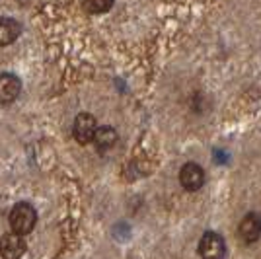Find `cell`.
Wrapping results in <instances>:
<instances>
[{"label": "cell", "mask_w": 261, "mask_h": 259, "mask_svg": "<svg viewBox=\"0 0 261 259\" xmlns=\"http://www.w3.org/2000/svg\"><path fill=\"white\" fill-rule=\"evenodd\" d=\"M35 224H37V211L32 203L22 201L10 211V226L14 234L25 236L35 228Z\"/></svg>", "instance_id": "1"}, {"label": "cell", "mask_w": 261, "mask_h": 259, "mask_svg": "<svg viewBox=\"0 0 261 259\" xmlns=\"http://www.w3.org/2000/svg\"><path fill=\"white\" fill-rule=\"evenodd\" d=\"M197 251H199L201 259H224L226 257V242L218 232L208 230L199 240Z\"/></svg>", "instance_id": "2"}, {"label": "cell", "mask_w": 261, "mask_h": 259, "mask_svg": "<svg viewBox=\"0 0 261 259\" xmlns=\"http://www.w3.org/2000/svg\"><path fill=\"white\" fill-rule=\"evenodd\" d=\"M205 179H207L205 170L197 162L184 164L181 170H179V184H181V187H184L185 191H189V193L199 191V189L205 185Z\"/></svg>", "instance_id": "3"}, {"label": "cell", "mask_w": 261, "mask_h": 259, "mask_svg": "<svg viewBox=\"0 0 261 259\" xmlns=\"http://www.w3.org/2000/svg\"><path fill=\"white\" fill-rule=\"evenodd\" d=\"M98 121L90 113H78L72 125V135L76 139L78 144H90L94 142V137L98 133Z\"/></svg>", "instance_id": "4"}, {"label": "cell", "mask_w": 261, "mask_h": 259, "mask_svg": "<svg viewBox=\"0 0 261 259\" xmlns=\"http://www.w3.org/2000/svg\"><path fill=\"white\" fill-rule=\"evenodd\" d=\"M28 249V244L23 236H18V234H4L2 240H0V255L2 259H20L25 253Z\"/></svg>", "instance_id": "5"}, {"label": "cell", "mask_w": 261, "mask_h": 259, "mask_svg": "<svg viewBox=\"0 0 261 259\" xmlns=\"http://www.w3.org/2000/svg\"><path fill=\"white\" fill-rule=\"evenodd\" d=\"M238 234L246 244H255L261 238V216L257 213H248L240 220Z\"/></svg>", "instance_id": "6"}, {"label": "cell", "mask_w": 261, "mask_h": 259, "mask_svg": "<svg viewBox=\"0 0 261 259\" xmlns=\"http://www.w3.org/2000/svg\"><path fill=\"white\" fill-rule=\"evenodd\" d=\"M22 92V80L12 72H0V103L16 101Z\"/></svg>", "instance_id": "7"}, {"label": "cell", "mask_w": 261, "mask_h": 259, "mask_svg": "<svg viewBox=\"0 0 261 259\" xmlns=\"http://www.w3.org/2000/svg\"><path fill=\"white\" fill-rule=\"evenodd\" d=\"M22 35V23L14 18H0V47L14 43Z\"/></svg>", "instance_id": "8"}, {"label": "cell", "mask_w": 261, "mask_h": 259, "mask_svg": "<svg viewBox=\"0 0 261 259\" xmlns=\"http://www.w3.org/2000/svg\"><path fill=\"white\" fill-rule=\"evenodd\" d=\"M117 141H119V135L113 127H99L96 137H94V144H96V150L99 154L111 150L117 144Z\"/></svg>", "instance_id": "9"}, {"label": "cell", "mask_w": 261, "mask_h": 259, "mask_svg": "<svg viewBox=\"0 0 261 259\" xmlns=\"http://www.w3.org/2000/svg\"><path fill=\"white\" fill-rule=\"evenodd\" d=\"M82 6H84V10L92 12V14H101V12L111 10L113 2H84Z\"/></svg>", "instance_id": "10"}]
</instances>
